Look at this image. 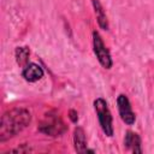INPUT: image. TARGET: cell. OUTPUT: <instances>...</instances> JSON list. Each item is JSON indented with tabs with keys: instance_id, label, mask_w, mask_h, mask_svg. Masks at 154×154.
<instances>
[{
	"instance_id": "7",
	"label": "cell",
	"mask_w": 154,
	"mask_h": 154,
	"mask_svg": "<svg viewBox=\"0 0 154 154\" xmlns=\"http://www.w3.org/2000/svg\"><path fill=\"white\" fill-rule=\"evenodd\" d=\"M73 144H75V149L78 153H95L93 149L87 148L85 132L81 126H77L73 131Z\"/></svg>"
},
{
	"instance_id": "4",
	"label": "cell",
	"mask_w": 154,
	"mask_h": 154,
	"mask_svg": "<svg viewBox=\"0 0 154 154\" xmlns=\"http://www.w3.org/2000/svg\"><path fill=\"white\" fill-rule=\"evenodd\" d=\"M93 48H94V53H95L99 63L105 69H107V70L111 69L113 65L111 53L107 49L106 45L102 41V37L100 36V34L97 31H93Z\"/></svg>"
},
{
	"instance_id": "1",
	"label": "cell",
	"mask_w": 154,
	"mask_h": 154,
	"mask_svg": "<svg viewBox=\"0 0 154 154\" xmlns=\"http://www.w3.org/2000/svg\"><path fill=\"white\" fill-rule=\"evenodd\" d=\"M31 120V114L25 108H13L5 112L0 123V142H5L22 132Z\"/></svg>"
},
{
	"instance_id": "5",
	"label": "cell",
	"mask_w": 154,
	"mask_h": 154,
	"mask_svg": "<svg viewBox=\"0 0 154 154\" xmlns=\"http://www.w3.org/2000/svg\"><path fill=\"white\" fill-rule=\"evenodd\" d=\"M117 106H118V111H119V116H120L122 120L128 125H132L136 120V116L132 112L131 103H130L128 96L124 94H120L117 97Z\"/></svg>"
},
{
	"instance_id": "10",
	"label": "cell",
	"mask_w": 154,
	"mask_h": 154,
	"mask_svg": "<svg viewBox=\"0 0 154 154\" xmlns=\"http://www.w3.org/2000/svg\"><path fill=\"white\" fill-rule=\"evenodd\" d=\"M29 55H30V51L28 47H17L16 48V60L19 65L28 64Z\"/></svg>"
},
{
	"instance_id": "3",
	"label": "cell",
	"mask_w": 154,
	"mask_h": 154,
	"mask_svg": "<svg viewBox=\"0 0 154 154\" xmlns=\"http://www.w3.org/2000/svg\"><path fill=\"white\" fill-rule=\"evenodd\" d=\"M94 108L97 114L100 126H101L102 131L105 132V135L108 137L113 136V125H112L113 118H112V114H111V111L108 108L106 100L102 97H97L94 101Z\"/></svg>"
},
{
	"instance_id": "11",
	"label": "cell",
	"mask_w": 154,
	"mask_h": 154,
	"mask_svg": "<svg viewBox=\"0 0 154 154\" xmlns=\"http://www.w3.org/2000/svg\"><path fill=\"white\" fill-rule=\"evenodd\" d=\"M69 117H70L71 122L76 123V122L78 120V113H77V111H75V109H71V111L69 112Z\"/></svg>"
},
{
	"instance_id": "9",
	"label": "cell",
	"mask_w": 154,
	"mask_h": 154,
	"mask_svg": "<svg viewBox=\"0 0 154 154\" xmlns=\"http://www.w3.org/2000/svg\"><path fill=\"white\" fill-rule=\"evenodd\" d=\"M94 10H95V14H96V19H97V24L101 29L103 30H108V19L106 16V12L102 7V5L100 4L99 0H91Z\"/></svg>"
},
{
	"instance_id": "8",
	"label": "cell",
	"mask_w": 154,
	"mask_h": 154,
	"mask_svg": "<svg viewBox=\"0 0 154 154\" xmlns=\"http://www.w3.org/2000/svg\"><path fill=\"white\" fill-rule=\"evenodd\" d=\"M124 146L126 149L131 150L135 154H141L143 152L142 147H141V137L136 132H132V131H128L125 134Z\"/></svg>"
},
{
	"instance_id": "6",
	"label": "cell",
	"mask_w": 154,
	"mask_h": 154,
	"mask_svg": "<svg viewBox=\"0 0 154 154\" xmlns=\"http://www.w3.org/2000/svg\"><path fill=\"white\" fill-rule=\"evenodd\" d=\"M22 76L28 82H36L43 77V70L36 63H29L23 69Z\"/></svg>"
},
{
	"instance_id": "2",
	"label": "cell",
	"mask_w": 154,
	"mask_h": 154,
	"mask_svg": "<svg viewBox=\"0 0 154 154\" xmlns=\"http://www.w3.org/2000/svg\"><path fill=\"white\" fill-rule=\"evenodd\" d=\"M67 130L65 123L61 120V118L59 117V114L57 112H49L45 116V118L42 119V122L38 125V131L48 135V136H60L63 135L65 131Z\"/></svg>"
}]
</instances>
